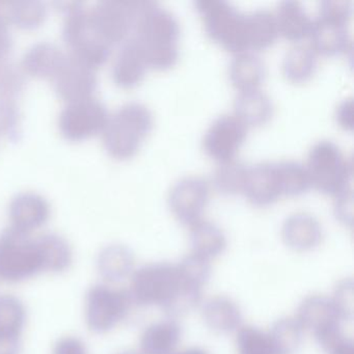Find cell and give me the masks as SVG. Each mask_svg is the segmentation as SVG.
Here are the masks:
<instances>
[{
    "mask_svg": "<svg viewBox=\"0 0 354 354\" xmlns=\"http://www.w3.org/2000/svg\"><path fill=\"white\" fill-rule=\"evenodd\" d=\"M229 76L232 84L240 92L256 90L264 82L266 66L256 53L242 51L236 53L230 63Z\"/></svg>",
    "mask_w": 354,
    "mask_h": 354,
    "instance_id": "cell-22",
    "label": "cell"
},
{
    "mask_svg": "<svg viewBox=\"0 0 354 354\" xmlns=\"http://www.w3.org/2000/svg\"><path fill=\"white\" fill-rule=\"evenodd\" d=\"M196 6L207 34L215 42L232 53L248 49L246 15L221 0H200Z\"/></svg>",
    "mask_w": 354,
    "mask_h": 354,
    "instance_id": "cell-5",
    "label": "cell"
},
{
    "mask_svg": "<svg viewBox=\"0 0 354 354\" xmlns=\"http://www.w3.org/2000/svg\"><path fill=\"white\" fill-rule=\"evenodd\" d=\"M248 169V167L235 157L219 161L213 171V183L223 194L243 192Z\"/></svg>",
    "mask_w": 354,
    "mask_h": 354,
    "instance_id": "cell-32",
    "label": "cell"
},
{
    "mask_svg": "<svg viewBox=\"0 0 354 354\" xmlns=\"http://www.w3.org/2000/svg\"><path fill=\"white\" fill-rule=\"evenodd\" d=\"M175 354H207V352L202 349H198V348H192V349L183 350V351Z\"/></svg>",
    "mask_w": 354,
    "mask_h": 354,
    "instance_id": "cell-48",
    "label": "cell"
},
{
    "mask_svg": "<svg viewBox=\"0 0 354 354\" xmlns=\"http://www.w3.org/2000/svg\"><path fill=\"white\" fill-rule=\"evenodd\" d=\"M318 67V55L310 45L296 44L286 53L281 64L283 75L291 82L310 80Z\"/></svg>",
    "mask_w": 354,
    "mask_h": 354,
    "instance_id": "cell-25",
    "label": "cell"
},
{
    "mask_svg": "<svg viewBox=\"0 0 354 354\" xmlns=\"http://www.w3.org/2000/svg\"><path fill=\"white\" fill-rule=\"evenodd\" d=\"M154 123L152 111L144 103L130 101L113 111L102 130L107 152L118 159L136 155Z\"/></svg>",
    "mask_w": 354,
    "mask_h": 354,
    "instance_id": "cell-2",
    "label": "cell"
},
{
    "mask_svg": "<svg viewBox=\"0 0 354 354\" xmlns=\"http://www.w3.org/2000/svg\"><path fill=\"white\" fill-rule=\"evenodd\" d=\"M248 133V126L235 115H221L205 132L203 147L207 154L218 161L234 158Z\"/></svg>",
    "mask_w": 354,
    "mask_h": 354,
    "instance_id": "cell-12",
    "label": "cell"
},
{
    "mask_svg": "<svg viewBox=\"0 0 354 354\" xmlns=\"http://www.w3.org/2000/svg\"><path fill=\"white\" fill-rule=\"evenodd\" d=\"M120 354H136L134 352H122V353Z\"/></svg>",
    "mask_w": 354,
    "mask_h": 354,
    "instance_id": "cell-49",
    "label": "cell"
},
{
    "mask_svg": "<svg viewBox=\"0 0 354 354\" xmlns=\"http://www.w3.org/2000/svg\"><path fill=\"white\" fill-rule=\"evenodd\" d=\"M46 16V6L40 1L0 0V28L32 30L44 24Z\"/></svg>",
    "mask_w": 354,
    "mask_h": 354,
    "instance_id": "cell-19",
    "label": "cell"
},
{
    "mask_svg": "<svg viewBox=\"0 0 354 354\" xmlns=\"http://www.w3.org/2000/svg\"><path fill=\"white\" fill-rule=\"evenodd\" d=\"M274 111L272 99L260 88L241 91L234 100V115L246 126H258L271 119Z\"/></svg>",
    "mask_w": 354,
    "mask_h": 354,
    "instance_id": "cell-21",
    "label": "cell"
},
{
    "mask_svg": "<svg viewBox=\"0 0 354 354\" xmlns=\"http://www.w3.org/2000/svg\"><path fill=\"white\" fill-rule=\"evenodd\" d=\"M132 297L125 290L96 286L86 296V318L88 327L98 333L111 330L129 312Z\"/></svg>",
    "mask_w": 354,
    "mask_h": 354,
    "instance_id": "cell-9",
    "label": "cell"
},
{
    "mask_svg": "<svg viewBox=\"0 0 354 354\" xmlns=\"http://www.w3.org/2000/svg\"><path fill=\"white\" fill-rule=\"evenodd\" d=\"M182 279L190 285L202 288L209 277V264L207 259L192 252L178 265Z\"/></svg>",
    "mask_w": 354,
    "mask_h": 354,
    "instance_id": "cell-38",
    "label": "cell"
},
{
    "mask_svg": "<svg viewBox=\"0 0 354 354\" xmlns=\"http://www.w3.org/2000/svg\"><path fill=\"white\" fill-rule=\"evenodd\" d=\"M148 1L106 0L88 10L96 36L109 46L125 42Z\"/></svg>",
    "mask_w": 354,
    "mask_h": 354,
    "instance_id": "cell-7",
    "label": "cell"
},
{
    "mask_svg": "<svg viewBox=\"0 0 354 354\" xmlns=\"http://www.w3.org/2000/svg\"><path fill=\"white\" fill-rule=\"evenodd\" d=\"M53 354H88V352L80 339L69 337L57 342Z\"/></svg>",
    "mask_w": 354,
    "mask_h": 354,
    "instance_id": "cell-44",
    "label": "cell"
},
{
    "mask_svg": "<svg viewBox=\"0 0 354 354\" xmlns=\"http://www.w3.org/2000/svg\"><path fill=\"white\" fill-rule=\"evenodd\" d=\"M210 196V184L201 176H185L176 181L167 196L169 208L181 223L194 225L201 221Z\"/></svg>",
    "mask_w": 354,
    "mask_h": 354,
    "instance_id": "cell-11",
    "label": "cell"
},
{
    "mask_svg": "<svg viewBox=\"0 0 354 354\" xmlns=\"http://www.w3.org/2000/svg\"><path fill=\"white\" fill-rule=\"evenodd\" d=\"M99 271L105 279L117 281L124 279L133 268V256L120 244L107 246L99 256Z\"/></svg>",
    "mask_w": 354,
    "mask_h": 354,
    "instance_id": "cell-30",
    "label": "cell"
},
{
    "mask_svg": "<svg viewBox=\"0 0 354 354\" xmlns=\"http://www.w3.org/2000/svg\"><path fill=\"white\" fill-rule=\"evenodd\" d=\"M238 354H275L269 335L254 327H242L237 335Z\"/></svg>",
    "mask_w": 354,
    "mask_h": 354,
    "instance_id": "cell-36",
    "label": "cell"
},
{
    "mask_svg": "<svg viewBox=\"0 0 354 354\" xmlns=\"http://www.w3.org/2000/svg\"><path fill=\"white\" fill-rule=\"evenodd\" d=\"M243 192L252 204H270L281 196L275 163L269 161L248 167Z\"/></svg>",
    "mask_w": 354,
    "mask_h": 354,
    "instance_id": "cell-15",
    "label": "cell"
},
{
    "mask_svg": "<svg viewBox=\"0 0 354 354\" xmlns=\"http://www.w3.org/2000/svg\"><path fill=\"white\" fill-rule=\"evenodd\" d=\"M351 12V3L348 0H325L320 3L318 18L347 26Z\"/></svg>",
    "mask_w": 354,
    "mask_h": 354,
    "instance_id": "cell-40",
    "label": "cell"
},
{
    "mask_svg": "<svg viewBox=\"0 0 354 354\" xmlns=\"http://www.w3.org/2000/svg\"><path fill=\"white\" fill-rule=\"evenodd\" d=\"M281 233L288 245L295 250H306L319 243L322 230L316 217L310 213L297 212L286 219Z\"/></svg>",
    "mask_w": 354,
    "mask_h": 354,
    "instance_id": "cell-20",
    "label": "cell"
},
{
    "mask_svg": "<svg viewBox=\"0 0 354 354\" xmlns=\"http://www.w3.org/2000/svg\"><path fill=\"white\" fill-rule=\"evenodd\" d=\"M95 70L67 55L63 66L53 78L55 92L67 103L92 97L97 88Z\"/></svg>",
    "mask_w": 354,
    "mask_h": 354,
    "instance_id": "cell-13",
    "label": "cell"
},
{
    "mask_svg": "<svg viewBox=\"0 0 354 354\" xmlns=\"http://www.w3.org/2000/svg\"><path fill=\"white\" fill-rule=\"evenodd\" d=\"M301 337V326L297 320L283 319L269 335L275 354H292L297 349Z\"/></svg>",
    "mask_w": 354,
    "mask_h": 354,
    "instance_id": "cell-35",
    "label": "cell"
},
{
    "mask_svg": "<svg viewBox=\"0 0 354 354\" xmlns=\"http://www.w3.org/2000/svg\"><path fill=\"white\" fill-rule=\"evenodd\" d=\"M19 337L0 335V354H17Z\"/></svg>",
    "mask_w": 354,
    "mask_h": 354,
    "instance_id": "cell-46",
    "label": "cell"
},
{
    "mask_svg": "<svg viewBox=\"0 0 354 354\" xmlns=\"http://www.w3.org/2000/svg\"><path fill=\"white\" fill-rule=\"evenodd\" d=\"M204 319L214 330L231 331L239 324V308L229 298L223 296L211 298L204 306Z\"/></svg>",
    "mask_w": 354,
    "mask_h": 354,
    "instance_id": "cell-31",
    "label": "cell"
},
{
    "mask_svg": "<svg viewBox=\"0 0 354 354\" xmlns=\"http://www.w3.org/2000/svg\"><path fill=\"white\" fill-rule=\"evenodd\" d=\"M20 117L17 99L0 97V136H12L17 133Z\"/></svg>",
    "mask_w": 354,
    "mask_h": 354,
    "instance_id": "cell-39",
    "label": "cell"
},
{
    "mask_svg": "<svg viewBox=\"0 0 354 354\" xmlns=\"http://www.w3.org/2000/svg\"><path fill=\"white\" fill-rule=\"evenodd\" d=\"M333 304L339 317L350 318L353 313V285L352 281H345L339 283L335 289Z\"/></svg>",
    "mask_w": 354,
    "mask_h": 354,
    "instance_id": "cell-41",
    "label": "cell"
},
{
    "mask_svg": "<svg viewBox=\"0 0 354 354\" xmlns=\"http://www.w3.org/2000/svg\"><path fill=\"white\" fill-rule=\"evenodd\" d=\"M182 283L178 266L171 264H152L140 268L133 275L131 283L132 299L140 304H167Z\"/></svg>",
    "mask_w": 354,
    "mask_h": 354,
    "instance_id": "cell-8",
    "label": "cell"
},
{
    "mask_svg": "<svg viewBox=\"0 0 354 354\" xmlns=\"http://www.w3.org/2000/svg\"><path fill=\"white\" fill-rule=\"evenodd\" d=\"M133 32L148 67L165 70L177 63L180 24L171 12L148 1L136 20Z\"/></svg>",
    "mask_w": 354,
    "mask_h": 354,
    "instance_id": "cell-1",
    "label": "cell"
},
{
    "mask_svg": "<svg viewBox=\"0 0 354 354\" xmlns=\"http://www.w3.org/2000/svg\"><path fill=\"white\" fill-rule=\"evenodd\" d=\"M13 40L7 28H0V66L7 62L12 51Z\"/></svg>",
    "mask_w": 354,
    "mask_h": 354,
    "instance_id": "cell-45",
    "label": "cell"
},
{
    "mask_svg": "<svg viewBox=\"0 0 354 354\" xmlns=\"http://www.w3.org/2000/svg\"><path fill=\"white\" fill-rule=\"evenodd\" d=\"M335 119L337 124L346 130L353 127V100L352 98L344 99L335 109Z\"/></svg>",
    "mask_w": 354,
    "mask_h": 354,
    "instance_id": "cell-43",
    "label": "cell"
},
{
    "mask_svg": "<svg viewBox=\"0 0 354 354\" xmlns=\"http://www.w3.org/2000/svg\"><path fill=\"white\" fill-rule=\"evenodd\" d=\"M312 48L317 55H337L349 50V32L345 24H335L317 18L310 30Z\"/></svg>",
    "mask_w": 354,
    "mask_h": 354,
    "instance_id": "cell-18",
    "label": "cell"
},
{
    "mask_svg": "<svg viewBox=\"0 0 354 354\" xmlns=\"http://www.w3.org/2000/svg\"><path fill=\"white\" fill-rule=\"evenodd\" d=\"M310 185L324 194H339L350 187L351 159L331 140H320L310 148L306 165Z\"/></svg>",
    "mask_w": 354,
    "mask_h": 354,
    "instance_id": "cell-3",
    "label": "cell"
},
{
    "mask_svg": "<svg viewBox=\"0 0 354 354\" xmlns=\"http://www.w3.org/2000/svg\"><path fill=\"white\" fill-rule=\"evenodd\" d=\"M180 339V328L174 322L148 327L140 339L142 354H171Z\"/></svg>",
    "mask_w": 354,
    "mask_h": 354,
    "instance_id": "cell-29",
    "label": "cell"
},
{
    "mask_svg": "<svg viewBox=\"0 0 354 354\" xmlns=\"http://www.w3.org/2000/svg\"><path fill=\"white\" fill-rule=\"evenodd\" d=\"M109 115L102 101L94 96L68 103L59 115V128L72 140L102 132Z\"/></svg>",
    "mask_w": 354,
    "mask_h": 354,
    "instance_id": "cell-10",
    "label": "cell"
},
{
    "mask_svg": "<svg viewBox=\"0 0 354 354\" xmlns=\"http://www.w3.org/2000/svg\"><path fill=\"white\" fill-rule=\"evenodd\" d=\"M279 34L290 41H300L310 36L313 20L298 1H283L275 13Z\"/></svg>",
    "mask_w": 354,
    "mask_h": 354,
    "instance_id": "cell-24",
    "label": "cell"
},
{
    "mask_svg": "<svg viewBox=\"0 0 354 354\" xmlns=\"http://www.w3.org/2000/svg\"><path fill=\"white\" fill-rule=\"evenodd\" d=\"M146 59L134 37L122 45L113 65V82L121 88H132L142 82L146 73Z\"/></svg>",
    "mask_w": 354,
    "mask_h": 354,
    "instance_id": "cell-16",
    "label": "cell"
},
{
    "mask_svg": "<svg viewBox=\"0 0 354 354\" xmlns=\"http://www.w3.org/2000/svg\"><path fill=\"white\" fill-rule=\"evenodd\" d=\"M63 36L69 45L70 55L97 69L111 55V46L98 38L93 30L88 10L82 3H65Z\"/></svg>",
    "mask_w": 354,
    "mask_h": 354,
    "instance_id": "cell-4",
    "label": "cell"
},
{
    "mask_svg": "<svg viewBox=\"0 0 354 354\" xmlns=\"http://www.w3.org/2000/svg\"><path fill=\"white\" fill-rule=\"evenodd\" d=\"M50 215L48 201L38 192H24L12 198L9 216L12 227L30 234L42 227Z\"/></svg>",
    "mask_w": 354,
    "mask_h": 354,
    "instance_id": "cell-14",
    "label": "cell"
},
{
    "mask_svg": "<svg viewBox=\"0 0 354 354\" xmlns=\"http://www.w3.org/2000/svg\"><path fill=\"white\" fill-rule=\"evenodd\" d=\"M248 48L265 49L271 46L279 37L275 14L261 9L246 15Z\"/></svg>",
    "mask_w": 354,
    "mask_h": 354,
    "instance_id": "cell-27",
    "label": "cell"
},
{
    "mask_svg": "<svg viewBox=\"0 0 354 354\" xmlns=\"http://www.w3.org/2000/svg\"><path fill=\"white\" fill-rule=\"evenodd\" d=\"M43 271L36 238L9 227L0 235V279L11 283L24 281Z\"/></svg>",
    "mask_w": 354,
    "mask_h": 354,
    "instance_id": "cell-6",
    "label": "cell"
},
{
    "mask_svg": "<svg viewBox=\"0 0 354 354\" xmlns=\"http://www.w3.org/2000/svg\"><path fill=\"white\" fill-rule=\"evenodd\" d=\"M26 88V73L20 66L5 64L0 66V97L17 99Z\"/></svg>",
    "mask_w": 354,
    "mask_h": 354,
    "instance_id": "cell-37",
    "label": "cell"
},
{
    "mask_svg": "<svg viewBox=\"0 0 354 354\" xmlns=\"http://www.w3.org/2000/svg\"><path fill=\"white\" fill-rule=\"evenodd\" d=\"M43 271L61 272L70 266L72 262V250L69 242L59 234L46 233L36 237Z\"/></svg>",
    "mask_w": 354,
    "mask_h": 354,
    "instance_id": "cell-26",
    "label": "cell"
},
{
    "mask_svg": "<svg viewBox=\"0 0 354 354\" xmlns=\"http://www.w3.org/2000/svg\"><path fill=\"white\" fill-rule=\"evenodd\" d=\"M339 318L333 300L324 296H310L300 306L297 322L301 328L310 329L318 335L329 327L339 325Z\"/></svg>",
    "mask_w": 354,
    "mask_h": 354,
    "instance_id": "cell-23",
    "label": "cell"
},
{
    "mask_svg": "<svg viewBox=\"0 0 354 354\" xmlns=\"http://www.w3.org/2000/svg\"><path fill=\"white\" fill-rule=\"evenodd\" d=\"M281 194L297 196L310 186V175L306 165L295 160L275 163Z\"/></svg>",
    "mask_w": 354,
    "mask_h": 354,
    "instance_id": "cell-33",
    "label": "cell"
},
{
    "mask_svg": "<svg viewBox=\"0 0 354 354\" xmlns=\"http://www.w3.org/2000/svg\"><path fill=\"white\" fill-rule=\"evenodd\" d=\"M26 321V310L17 298L0 296V335L19 337Z\"/></svg>",
    "mask_w": 354,
    "mask_h": 354,
    "instance_id": "cell-34",
    "label": "cell"
},
{
    "mask_svg": "<svg viewBox=\"0 0 354 354\" xmlns=\"http://www.w3.org/2000/svg\"><path fill=\"white\" fill-rule=\"evenodd\" d=\"M66 57L55 43L39 42L24 53L20 67L28 75L53 80Z\"/></svg>",
    "mask_w": 354,
    "mask_h": 354,
    "instance_id": "cell-17",
    "label": "cell"
},
{
    "mask_svg": "<svg viewBox=\"0 0 354 354\" xmlns=\"http://www.w3.org/2000/svg\"><path fill=\"white\" fill-rule=\"evenodd\" d=\"M329 354H354L353 343L350 339L342 337L333 349L328 352Z\"/></svg>",
    "mask_w": 354,
    "mask_h": 354,
    "instance_id": "cell-47",
    "label": "cell"
},
{
    "mask_svg": "<svg viewBox=\"0 0 354 354\" xmlns=\"http://www.w3.org/2000/svg\"><path fill=\"white\" fill-rule=\"evenodd\" d=\"M335 202V213L339 221L346 225H351L353 219V192L351 186L337 194Z\"/></svg>",
    "mask_w": 354,
    "mask_h": 354,
    "instance_id": "cell-42",
    "label": "cell"
},
{
    "mask_svg": "<svg viewBox=\"0 0 354 354\" xmlns=\"http://www.w3.org/2000/svg\"><path fill=\"white\" fill-rule=\"evenodd\" d=\"M190 240L194 254L209 259L218 256L225 248V237L221 227L208 221H196L190 225Z\"/></svg>",
    "mask_w": 354,
    "mask_h": 354,
    "instance_id": "cell-28",
    "label": "cell"
}]
</instances>
